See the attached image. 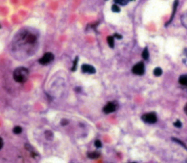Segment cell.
<instances>
[{"mask_svg": "<svg viewBox=\"0 0 187 163\" xmlns=\"http://www.w3.org/2000/svg\"><path fill=\"white\" fill-rule=\"evenodd\" d=\"M4 146V142L3 140H2V138H0V149H2V147Z\"/></svg>", "mask_w": 187, "mask_h": 163, "instance_id": "cell-19", "label": "cell"}, {"mask_svg": "<svg viewBox=\"0 0 187 163\" xmlns=\"http://www.w3.org/2000/svg\"><path fill=\"white\" fill-rule=\"evenodd\" d=\"M134 163H135V162H134Z\"/></svg>", "mask_w": 187, "mask_h": 163, "instance_id": "cell-23", "label": "cell"}, {"mask_svg": "<svg viewBox=\"0 0 187 163\" xmlns=\"http://www.w3.org/2000/svg\"><path fill=\"white\" fill-rule=\"evenodd\" d=\"M148 56H149L148 51L147 48H146L143 50V53H142V57H143L145 60H147V59H148Z\"/></svg>", "mask_w": 187, "mask_h": 163, "instance_id": "cell-10", "label": "cell"}, {"mask_svg": "<svg viewBox=\"0 0 187 163\" xmlns=\"http://www.w3.org/2000/svg\"><path fill=\"white\" fill-rule=\"evenodd\" d=\"M142 120L148 124H154L157 122V117L155 113H148L142 116Z\"/></svg>", "mask_w": 187, "mask_h": 163, "instance_id": "cell-2", "label": "cell"}, {"mask_svg": "<svg viewBox=\"0 0 187 163\" xmlns=\"http://www.w3.org/2000/svg\"><path fill=\"white\" fill-rule=\"evenodd\" d=\"M78 57H76V58H75V62H74V65H73V67H72V71H75V70H76L77 64H78Z\"/></svg>", "mask_w": 187, "mask_h": 163, "instance_id": "cell-16", "label": "cell"}, {"mask_svg": "<svg viewBox=\"0 0 187 163\" xmlns=\"http://www.w3.org/2000/svg\"><path fill=\"white\" fill-rule=\"evenodd\" d=\"M87 156L90 159H97L100 157V154L99 151H92L89 152L87 154Z\"/></svg>", "mask_w": 187, "mask_h": 163, "instance_id": "cell-7", "label": "cell"}, {"mask_svg": "<svg viewBox=\"0 0 187 163\" xmlns=\"http://www.w3.org/2000/svg\"><path fill=\"white\" fill-rule=\"evenodd\" d=\"M128 1H132V0H128Z\"/></svg>", "mask_w": 187, "mask_h": 163, "instance_id": "cell-22", "label": "cell"}, {"mask_svg": "<svg viewBox=\"0 0 187 163\" xmlns=\"http://www.w3.org/2000/svg\"><path fill=\"white\" fill-rule=\"evenodd\" d=\"M179 83L183 86H187V75H181L179 78Z\"/></svg>", "mask_w": 187, "mask_h": 163, "instance_id": "cell-8", "label": "cell"}, {"mask_svg": "<svg viewBox=\"0 0 187 163\" xmlns=\"http://www.w3.org/2000/svg\"><path fill=\"white\" fill-rule=\"evenodd\" d=\"M114 2L116 4L120 5H125L128 2V0H114Z\"/></svg>", "mask_w": 187, "mask_h": 163, "instance_id": "cell-13", "label": "cell"}, {"mask_svg": "<svg viewBox=\"0 0 187 163\" xmlns=\"http://www.w3.org/2000/svg\"><path fill=\"white\" fill-rule=\"evenodd\" d=\"M45 136H46V138H48V139L50 140V139H51V138H50V136H51V138H52V137H53V134L50 131H47L45 132Z\"/></svg>", "mask_w": 187, "mask_h": 163, "instance_id": "cell-18", "label": "cell"}, {"mask_svg": "<svg viewBox=\"0 0 187 163\" xmlns=\"http://www.w3.org/2000/svg\"><path fill=\"white\" fill-rule=\"evenodd\" d=\"M81 70H82V71L83 72V73H90V74H94V73H96L95 68H94L93 66L89 65H86V64H84V65H82Z\"/></svg>", "mask_w": 187, "mask_h": 163, "instance_id": "cell-6", "label": "cell"}, {"mask_svg": "<svg viewBox=\"0 0 187 163\" xmlns=\"http://www.w3.org/2000/svg\"><path fill=\"white\" fill-rule=\"evenodd\" d=\"M114 37H115L118 38V39H121V38L122 37H121V35H119V34H115V35H114Z\"/></svg>", "mask_w": 187, "mask_h": 163, "instance_id": "cell-20", "label": "cell"}, {"mask_svg": "<svg viewBox=\"0 0 187 163\" xmlns=\"http://www.w3.org/2000/svg\"><path fill=\"white\" fill-rule=\"evenodd\" d=\"M29 70L24 67H18L13 72V78L16 82L20 83V84L25 83L29 78Z\"/></svg>", "mask_w": 187, "mask_h": 163, "instance_id": "cell-1", "label": "cell"}, {"mask_svg": "<svg viewBox=\"0 0 187 163\" xmlns=\"http://www.w3.org/2000/svg\"><path fill=\"white\" fill-rule=\"evenodd\" d=\"M174 126L175 127H178V128H181V127H182V124H181V122H180L179 120H177L174 123Z\"/></svg>", "mask_w": 187, "mask_h": 163, "instance_id": "cell-15", "label": "cell"}, {"mask_svg": "<svg viewBox=\"0 0 187 163\" xmlns=\"http://www.w3.org/2000/svg\"><path fill=\"white\" fill-rule=\"evenodd\" d=\"M112 10H113V12H115V13H119V12H120L121 9L117 5H113V6H112Z\"/></svg>", "mask_w": 187, "mask_h": 163, "instance_id": "cell-14", "label": "cell"}, {"mask_svg": "<svg viewBox=\"0 0 187 163\" xmlns=\"http://www.w3.org/2000/svg\"><path fill=\"white\" fill-rule=\"evenodd\" d=\"M154 74L155 76H160L162 74V70L160 68V67H157V68L154 69Z\"/></svg>", "mask_w": 187, "mask_h": 163, "instance_id": "cell-11", "label": "cell"}, {"mask_svg": "<svg viewBox=\"0 0 187 163\" xmlns=\"http://www.w3.org/2000/svg\"><path fill=\"white\" fill-rule=\"evenodd\" d=\"M107 40H108V43L110 46V48L114 47V38H113V36L108 37Z\"/></svg>", "mask_w": 187, "mask_h": 163, "instance_id": "cell-9", "label": "cell"}, {"mask_svg": "<svg viewBox=\"0 0 187 163\" xmlns=\"http://www.w3.org/2000/svg\"><path fill=\"white\" fill-rule=\"evenodd\" d=\"M54 54L51 52H48L45 53V54L39 59V62H40V64H41V65H47L51 63V62L54 60Z\"/></svg>", "mask_w": 187, "mask_h": 163, "instance_id": "cell-3", "label": "cell"}, {"mask_svg": "<svg viewBox=\"0 0 187 163\" xmlns=\"http://www.w3.org/2000/svg\"><path fill=\"white\" fill-rule=\"evenodd\" d=\"M94 145H95V146L97 148L102 147V143H101V141H99V140H97V141H95V142H94Z\"/></svg>", "mask_w": 187, "mask_h": 163, "instance_id": "cell-17", "label": "cell"}, {"mask_svg": "<svg viewBox=\"0 0 187 163\" xmlns=\"http://www.w3.org/2000/svg\"><path fill=\"white\" fill-rule=\"evenodd\" d=\"M132 73L138 75H143L145 73V66L143 62H138L132 67Z\"/></svg>", "mask_w": 187, "mask_h": 163, "instance_id": "cell-4", "label": "cell"}, {"mask_svg": "<svg viewBox=\"0 0 187 163\" xmlns=\"http://www.w3.org/2000/svg\"><path fill=\"white\" fill-rule=\"evenodd\" d=\"M13 132L15 134H16V135H18V134L22 132V128L21 127H19V126H16L13 129Z\"/></svg>", "mask_w": 187, "mask_h": 163, "instance_id": "cell-12", "label": "cell"}, {"mask_svg": "<svg viewBox=\"0 0 187 163\" xmlns=\"http://www.w3.org/2000/svg\"><path fill=\"white\" fill-rule=\"evenodd\" d=\"M116 110V105L114 103H112V102L108 103L103 108L104 113L107 114L111 113L114 112Z\"/></svg>", "mask_w": 187, "mask_h": 163, "instance_id": "cell-5", "label": "cell"}, {"mask_svg": "<svg viewBox=\"0 0 187 163\" xmlns=\"http://www.w3.org/2000/svg\"><path fill=\"white\" fill-rule=\"evenodd\" d=\"M184 113H185L187 115V103L185 105V106H184Z\"/></svg>", "mask_w": 187, "mask_h": 163, "instance_id": "cell-21", "label": "cell"}]
</instances>
